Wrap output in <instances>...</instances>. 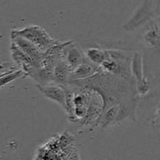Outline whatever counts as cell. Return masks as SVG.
Returning <instances> with one entry per match:
<instances>
[{
  "instance_id": "12",
  "label": "cell",
  "mask_w": 160,
  "mask_h": 160,
  "mask_svg": "<svg viewBox=\"0 0 160 160\" xmlns=\"http://www.w3.org/2000/svg\"><path fill=\"white\" fill-rule=\"evenodd\" d=\"M3 73H2V74H3ZM2 74H1V75H0V77H1L2 76Z\"/></svg>"
},
{
  "instance_id": "6",
  "label": "cell",
  "mask_w": 160,
  "mask_h": 160,
  "mask_svg": "<svg viewBox=\"0 0 160 160\" xmlns=\"http://www.w3.org/2000/svg\"><path fill=\"white\" fill-rule=\"evenodd\" d=\"M98 71L99 70L97 66L93 65L91 62H84L71 72L70 76V81H82V80L88 79L96 74Z\"/></svg>"
},
{
  "instance_id": "11",
  "label": "cell",
  "mask_w": 160,
  "mask_h": 160,
  "mask_svg": "<svg viewBox=\"0 0 160 160\" xmlns=\"http://www.w3.org/2000/svg\"><path fill=\"white\" fill-rule=\"evenodd\" d=\"M70 160H81L80 159L79 154H78V151H75L73 152V155H72L71 158H70Z\"/></svg>"
},
{
  "instance_id": "3",
  "label": "cell",
  "mask_w": 160,
  "mask_h": 160,
  "mask_svg": "<svg viewBox=\"0 0 160 160\" xmlns=\"http://www.w3.org/2000/svg\"><path fill=\"white\" fill-rule=\"evenodd\" d=\"M11 39H12V42L21 51H23L25 54L28 55L29 57H31L33 59V61L35 62L36 66H37V69L38 68L39 66H40L41 61H42L44 56H45V53L42 52L35 45H34L29 41L23 38L20 37V36L11 35Z\"/></svg>"
},
{
  "instance_id": "1",
  "label": "cell",
  "mask_w": 160,
  "mask_h": 160,
  "mask_svg": "<svg viewBox=\"0 0 160 160\" xmlns=\"http://www.w3.org/2000/svg\"><path fill=\"white\" fill-rule=\"evenodd\" d=\"M11 35L20 36L27 39L44 53L60 43L59 41L52 38L48 33L39 26H28L22 29L13 30Z\"/></svg>"
},
{
  "instance_id": "5",
  "label": "cell",
  "mask_w": 160,
  "mask_h": 160,
  "mask_svg": "<svg viewBox=\"0 0 160 160\" xmlns=\"http://www.w3.org/2000/svg\"><path fill=\"white\" fill-rule=\"evenodd\" d=\"M71 73L70 67L64 60L62 55L58 59L57 62L53 69V80L56 84H59L62 87H67L70 81V76Z\"/></svg>"
},
{
  "instance_id": "9",
  "label": "cell",
  "mask_w": 160,
  "mask_h": 160,
  "mask_svg": "<svg viewBox=\"0 0 160 160\" xmlns=\"http://www.w3.org/2000/svg\"><path fill=\"white\" fill-rule=\"evenodd\" d=\"M86 56L88 59L93 65L101 66V64L106 60V51L99 49L97 48H90L86 51Z\"/></svg>"
},
{
  "instance_id": "8",
  "label": "cell",
  "mask_w": 160,
  "mask_h": 160,
  "mask_svg": "<svg viewBox=\"0 0 160 160\" xmlns=\"http://www.w3.org/2000/svg\"><path fill=\"white\" fill-rule=\"evenodd\" d=\"M131 71L133 75L137 79L138 84L139 91L144 89L143 81H142V57L139 53H135L132 58L131 62Z\"/></svg>"
},
{
  "instance_id": "2",
  "label": "cell",
  "mask_w": 160,
  "mask_h": 160,
  "mask_svg": "<svg viewBox=\"0 0 160 160\" xmlns=\"http://www.w3.org/2000/svg\"><path fill=\"white\" fill-rule=\"evenodd\" d=\"M38 90L44 95V96L48 98V99L58 103L64 111L67 113V98H66L65 88L62 86L56 83L46 84V85L41 86L36 85Z\"/></svg>"
},
{
  "instance_id": "7",
  "label": "cell",
  "mask_w": 160,
  "mask_h": 160,
  "mask_svg": "<svg viewBox=\"0 0 160 160\" xmlns=\"http://www.w3.org/2000/svg\"><path fill=\"white\" fill-rule=\"evenodd\" d=\"M119 110H120V105H116V106L109 108L107 110L105 111L104 113L100 116L95 124L97 125L98 123H101L104 128L105 127H108L112 122L116 121L117 116H118Z\"/></svg>"
},
{
  "instance_id": "10",
  "label": "cell",
  "mask_w": 160,
  "mask_h": 160,
  "mask_svg": "<svg viewBox=\"0 0 160 160\" xmlns=\"http://www.w3.org/2000/svg\"><path fill=\"white\" fill-rule=\"evenodd\" d=\"M23 75H24L23 72L21 70H15V71H6L0 77V88L3 87V86L6 85L9 83L12 82L14 80H16L17 78L22 77Z\"/></svg>"
},
{
  "instance_id": "4",
  "label": "cell",
  "mask_w": 160,
  "mask_h": 160,
  "mask_svg": "<svg viewBox=\"0 0 160 160\" xmlns=\"http://www.w3.org/2000/svg\"><path fill=\"white\" fill-rule=\"evenodd\" d=\"M72 43V42H71ZM70 43L64 48L62 55L71 72L84 62V56L79 47Z\"/></svg>"
}]
</instances>
